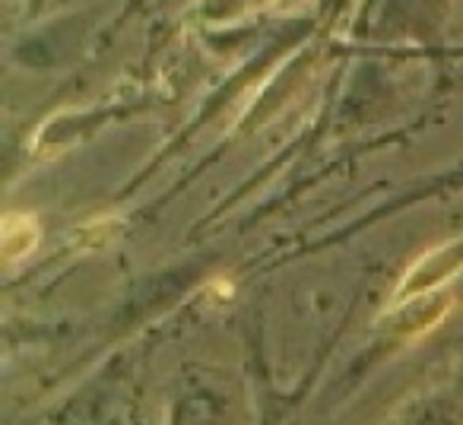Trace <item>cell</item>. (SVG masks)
Masks as SVG:
<instances>
[{
	"mask_svg": "<svg viewBox=\"0 0 463 425\" xmlns=\"http://www.w3.org/2000/svg\"><path fill=\"white\" fill-rule=\"evenodd\" d=\"M39 245V222L29 212H10L4 220V260L14 264V260L26 258L29 251H35Z\"/></svg>",
	"mask_w": 463,
	"mask_h": 425,
	"instance_id": "obj_1",
	"label": "cell"
}]
</instances>
